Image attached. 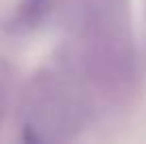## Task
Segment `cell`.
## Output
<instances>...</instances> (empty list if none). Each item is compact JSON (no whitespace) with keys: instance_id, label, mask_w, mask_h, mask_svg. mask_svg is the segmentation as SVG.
<instances>
[{"instance_id":"obj_1","label":"cell","mask_w":146,"mask_h":144,"mask_svg":"<svg viewBox=\"0 0 146 144\" xmlns=\"http://www.w3.org/2000/svg\"><path fill=\"white\" fill-rule=\"evenodd\" d=\"M68 66L89 91L117 98L135 78V51L125 0H74Z\"/></svg>"},{"instance_id":"obj_2","label":"cell","mask_w":146,"mask_h":144,"mask_svg":"<svg viewBox=\"0 0 146 144\" xmlns=\"http://www.w3.org/2000/svg\"><path fill=\"white\" fill-rule=\"evenodd\" d=\"M91 96L72 68H44L28 81L19 119L28 142H64L78 136L91 110Z\"/></svg>"},{"instance_id":"obj_3","label":"cell","mask_w":146,"mask_h":144,"mask_svg":"<svg viewBox=\"0 0 146 144\" xmlns=\"http://www.w3.org/2000/svg\"><path fill=\"white\" fill-rule=\"evenodd\" d=\"M9 100H11V68L0 57V125L9 110Z\"/></svg>"}]
</instances>
